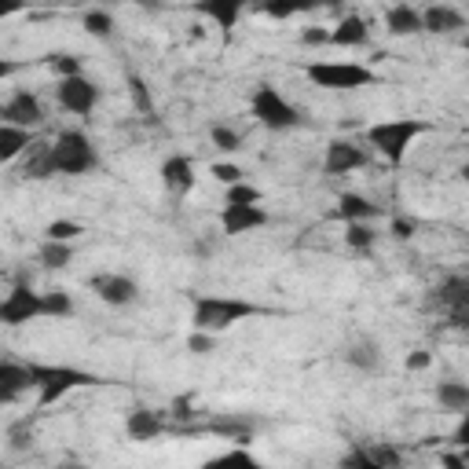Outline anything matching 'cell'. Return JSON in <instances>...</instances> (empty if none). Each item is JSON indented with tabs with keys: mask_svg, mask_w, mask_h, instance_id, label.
<instances>
[{
	"mask_svg": "<svg viewBox=\"0 0 469 469\" xmlns=\"http://www.w3.org/2000/svg\"><path fill=\"white\" fill-rule=\"evenodd\" d=\"M426 132H433V125L422 121V117H392V121H378V125H370L367 129V143L374 147L389 165H404L411 143L418 136H426Z\"/></svg>",
	"mask_w": 469,
	"mask_h": 469,
	"instance_id": "6da1fadb",
	"label": "cell"
},
{
	"mask_svg": "<svg viewBox=\"0 0 469 469\" xmlns=\"http://www.w3.org/2000/svg\"><path fill=\"white\" fill-rule=\"evenodd\" d=\"M250 315H264V308L253 305V301H242V298H199L194 301L191 323H194V330L220 334V330H228V327L242 323V319H250Z\"/></svg>",
	"mask_w": 469,
	"mask_h": 469,
	"instance_id": "7a4b0ae2",
	"label": "cell"
},
{
	"mask_svg": "<svg viewBox=\"0 0 469 469\" xmlns=\"http://www.w3.org/2000/svg\"><path fill=\"white\" fill-rule=\"evenodd\" d=\"M30 374H34V389H37V404H41V407L63 400L70 389L100 385V378L88 374V370H78V367H48V363H30Z\"/></svg>",
	"mask_w": 469,
	"mask_h": 469,
	"instance_id": "3957f363",
	"label": "cell"
},
{
	"mask_svg": "<svg viewBox=\"0 0 469 469\" xmlns=\"http://www.w3.org/2000/svg\"><path fill=\"white\" fill-rule=\"evenodd\" d=\"M52 162H56V172H63V177H81V172H92L100 165L92 140L78 129L59 132V140L52 143Z\"/></svg>",
	"mask_w": 469,
	"mask_h": 469,
	"instance_id": "277c9868",
	"label": "cell"
},
{
	"mask_svg": "<svg viewBox=\"0 0 469 469\" xmlns=\"http://www.w3.org/2000/svg\"><path fill=\"white\" fill-rule=\"evenodd\" d=\"M305 78L319 88H334V92H349V88H367L374 85V70L363 63H308Z\"/></svg>",
	"mask_w": 469,
	"mask_h": 469,
	"instance_id": "5b68a950",
	"label": "cell"
},
{
	"mask_svg": "<svg viewBox=\"0 0 469 469\" xmlns=\"http://www.w3.org/2000/svg\"><path fill=\"white\" fill-rule=\"evenodd\" d=\"M250 107H253V117L261 121V125H264V129H276V132L293 129V125L301 121V110L293 107L276 85H257Z\"/></svg>",
	"mask_w": 469,
	"mask_h": 469,
	"instance_id": "8992f818",
	"label": "cell"
},
{
	"mask_svg": "<svg viewBox=\"0 0 469 469\" xmlns=\"http://www.w3.org/2000/svg\"><path fill=\"white\" fill-rule=\"evenodd\" d=\"M100 95H103L100 85L88 81L85 73H81V78H66V81H59V88H56L59 107L70 110V114H78V117H88L95 107H100Z\"/></svg>",
	"mask_w": 469,
	"mask_h": 469,
	"instance_id": "52a82bcc",
	"label": "cell"
},
{
	"mask_svg": "<svg viewBox=\"0 0 469 469\" xmlns=\"http://www.w3.org/2000/svg\"><path fill=\"white\" fill-rule=\"evenodd\" d=\"M34 319H44V293H34L30 286H15L0 305V323L22 327L34 323Z\"/></svg>",
	"mask_w": 469,
	"mask_h": 469,
	"instance_id": "ba28073f",
	"label": "cell"
},
{
	"mask_svg": "<svg viewBox=\"0 0 469 469\" xmlns=\"http://www.w3.org/2000/svg\"><path fill=\"white\" fill-rule=\"evenodd\" d=\"M436 301L448 312V323L469 330V279H448L436 290Z\"/></svg>",
	"mask_w": 469,
	"mask_h": 469,
	"instance_id": "9c48e42d",
	"label": "cell"
},
{
	"mask_svg": "<svg viewBox=\"0 0 469 469\" xmlns=\"http://www.w3.org/2000/svg\"><path fill=\"white\" fill-rule=\"evenodd\" d=\"M92 293L110 308H125V305H132L140 298V286L129 276H114V271H107V276L92 279Z\"/></svg>",
	"mask_w": 469,
	"mask_h": 469,
	"instance_id": "30bf717a",
	"label": "cell"
},
{
	"mask_svg": "<svg viewBox=\"0 0 469 469\" xmlns=\"http://www.w3.org/2000/svg\"><path fill=\"white\" fill-rule=\"evenodd\" d=\"M0 117H4V125H15V129H34L44 121V110H41V100L30 92H15L11 100L4 103V110H0Z\"/></svg>",
	"mask_w": 469,
	"mask_h": 469,
	"instance_id": "8fae6325",
	"label": "cell"
},
{
	"mask_svg": "<svg viewBox=\"0 0 469 469\" xmlns=\"http://www.w3.org/2000/svg\"><path fill=\"white\" fill-rule=\"evenodd\" d=\"M363 165H367V151H363V147H356V143H349V140H334V143L327 147L323 169L330 172V177H344V172L363 169Z\"/></svg>",
	"mask_w": 469,
	"mask_h": 469,
	"instance_id": "7c38bea8",
	"label": "cell"
},
{
	"mask_svg": "<svg viewBox=\"0 0 469 469\" xmlns=\"http://www.w3.org/2000/svg\"><path fill=\"white\" fill-rule=\"evenodd\" d=\"M264 224H268V213L261 206H224V213H220L224 235H246V231L264 228Z\"/></svg>",
	"mask_w": 469,
	"mask_h": 469,
	"instance_id": "4fadbf2b",
	"label": "cell"
},
{
	"mask_svg": "<svg viewBox=\"0 0 469 469\" xmlns=\"http://www.w3.org/2000/svg\"><path fill=\"white\" fill-rule=\"evenodd\" d=\"M162 184L172 194H187L194 187V165H191V158H184V155L165 158L162 162Z\"/></svg>",
	"mask_w": 469,
	"mask_h": 469,
	"instance_id": "5bb4252c",
	"label": "cell"
},
{
	"mask_svg": "<svg viewBox=\"0 0 469 469\" xmlns=\"http://www.w3.org/2000/svg\"><path fill=\"white\" fill-rule=\"evenodd\" d=\"M26 389H34L30 363H26V367H22V363H11V359L0 363V400L11 404L19 392H26Z\"/></svg>",
	"mask_w": 469,
	"mask_h": 469,
	"instance_id": "9a60e30c",
	"label": "cell"
},
{
	"mask_svg": "<svg viewBox=\"0 0 469 469\" xmlns=\"http://www.w3.org/2000/svg\"><path fill=\"white\" fill-rule=\"evenodd\" d=\"M194 11L213 19L216 30H224V34H231L238 26V19H242V4H238V0H206V4H194Z\"/></svg>",
	"mask_w": 469,
	"mask_h": 469,
	"instance_id": "2e32d148",
	"label": "cell"
},
{
	"mask_svg": "<svg viewBox=\"0 0 469 469\" xmlns=\"http://www.w3.org/2000/svg\"><path fill=\"white\" fill-rule=\"evenodd\" d=\"M367 41H370V26L359 15H344L330 30V44H337V48H363Z\"/></svg>",
	"mask_w": 469,
	"mask_h": 469,
	"instance_id": "e0dca14e",
	"label": "cell"
},
{
	"mask_svg": "<svg viewBox=\"0 0 469 469\" xmlns=\"http://www.w3.org/2000/svg\"><path fill=\"white\" fill-rule=\"evenodd\" d=\"M385 26L392 37H411V34H422V11L411 8V4H397L385 11Z\"/></svg>",
	"mask_w": 469,
	"mask_h": 469,
	"instance_id": "ac0fdd59",
	"label": "cell"
},
{
	"mask_svg": "<svg viewBox=\"0 0 469 469\" xmlns=\"http://www.w3.org/2000/svg\"><path fill=\"white\" fill-rule=\"evenodd\" d=\"M337 216L344 220V224H367V220L378 216V206L370 202V199H363V194L344 191L341 199H337Z\"/></svg>",
	"mask_w": 469,
	"mask_h": 469,
	"instance_id": "d6986e66",
	"label": "cell"
},
{
	"mask_svg": "<svg viewBox=\"0 0 469 469\" xmlns=\"http://www.w3.org/2000/svg\"><path fill=\"white\" fill-rule=\"evenodd\" d=\"M422 26L429 34H451V30H462L465 26V19H462V11L448 8V4H433V8L422 11Z\"/></svg>",
	"mask_w": 469,
	"mask_h": 469,
	"instance_id": "ffe728a7",
	"label": "cell"
},
{
	"mask_svg": "<svg viewBox=\"0 0 469 469\" xmlns=\"http://www.w3.org/2000/svg\"><path fill=\"white\" fill-rule=\"evenodd\" d=\"M125 433H129L132 440H155V436H162V418H158V411H147V407L129 411Z\"/></svg>",
	"mask_w": 469,
	"mask_h": 469,
	"instance_id": "44dd1931",
	"label": "cell"
},
{
	"mask_svg": "<svg viewBox=\"0 0 469 469\" xmlns=\"http://www.w3.org/2000/svg\"><path fill=\"white\" fill-rule=\"evenodd\" d=\"M34 140L30 129H15V125H0V162H15L22 151H30Z\"/></svg>",
	"mask_w": 469,
	"mask_h": 469,
	"instance_id": "7402d4cb",
	"label": "cell"
},
{
	"mask_svg": "<svg viewBox=\"0 0 469 469\" xmlns=\"http://www.w3.org/2000/svg\"><path fill=\"white\" fill-rule=\"evenodd\" d=\"M436 400H440L443 411L465 414L469 411V385L465 382H440L436 385Z\"/></svg>",
	"mask_w": 469,
	"mask_h": 469,
	"instance_id": "603a6c76",
	"label": "cell"
},
{
	"mask_svg": "<svg viewBox=\"0 0 469 469\" xmlns=\"http://www.w3.org/2000/svg\"><path fill=\"white\" fill-rule=\"evenodd\" d=\"M202 469H264L250 451H242V448H231V451H224V455H216V458H209Z\"/></svg>",
	"mask_w": 469,
	"mask_h": 469,
	"instance_id": "cb8c5ba5",
	"label": "cell"
},
{
	"mask_svg": "<svg viewBox=\"0 0 469 469\" xmlns=\"http://www.w3.org/2000/svg\"><path fill=\"white\" fill-rule=\"evenodd\" d=\"M22 177H30V180H48V177H56V162H52V147H37V151L30 155L26 169H22Z\"/></svg>",
	"mask_w": 469,
	"mask_h": 469,
	"instance_id": "d4e9b609",
	"label": "cell"
},
{
	"mask_svg": "<svg viewBox=\"0 0 469 469\" xmlns=\"http://www.w3.org/2000/svg\"><path fill=\"white\" fill-rule=\"evenodd\" d=\"M41 264L44 268H52V271H59V268H66L70 264V257H73V250H70V242H52V238H44V246H41Z\"/></svg>",
	"mask_w": 469,
	"mask_h": 469,
	"instance_id": "484cf974",
	"label": "cell"
},
{
	"mask_svg": "<svg viewBox=\"0 0 469 469\" xmlns=\"http://www.w3.org/2000/svg\"><path fill=\"white\" fill-rule=\"evenodd\" d=\"M344 359H349L352 367H359V370H374L378 367V349L370 341H352L349 352H344Z\"/></svg>",
	"mask_w": 469,
	"mask_h": 469,
	"instance_id": "4316f807",
	"label": "cell"
},
{
	"mask_svg": "<svg viewBox=\"0 0 469 469\" xmlns=\"http://www.w3.org/2000/svg\"><path fill=\"white\" fill-rule=\"evenodd\" d=\"M374 238H378V231L370 224H344V242H349V250H356V253H367L370 246H374Z\"/></svg>",
	"mask_w": 469,
	"mask_h": 469,
	"instance_id": "83f0119b",
	"label": "cell"
},
{
	"mask_svg": "<svg viewBox=\"0 0 469 469\" xmlns=\"http://www.w3.org/2000/svg\"><path fill=\"white\" fill-rule=\"evenodd\" d=\"M44 63L59 73V81H66V78H81V59H78V56H70V52H52V56H44Z\"/></svg>",
	"mask_w": 469,
	"mask_h": 469,
	"instance_id": "f1b7e54d",
	"label": "cell"
},
{
	"mask_svg": "<svg viewBox=\"0 0 469 469\" xmlns=\"http://www.w3.org/2000/svg\"><path fill=\"white\" fill-rule=\"evenodd\" d=\"M261 187H253V184H235V187H228V194H224V206H261Z\"/></svg>",
	"mask_w": 469,
	"mask_h": 469,
	"instance_id": "f546056e",
	"label": "cell"
},
{
	"mask_svg": "<svg viewBox=\"0 0 469 469\" xmlns=\"http://www.w3.org/2000/svg\"><path fill=\"white\" fill-rule=\"evenodd\" d=\"M73 312V301H70V293L63 290H52V293H44V319H66Z\"/></svg>",
	"mask_w": 469,
	"mask_h": 469,
	"instance_id": "4dcf8cb0",
	"label": "cell"
},
{
	"mask_svg": "<svg viewBox=\"0 0 469 469\" xmlns=\"http://www.w3.org/2000/svg\"><path fill=\"white\" fill-rule=\"evenodd\" d=\"M213 147L216 151H224V155H235V151H242V132H235V129H228V125H213Z\"/></svg>",
	"mask_w": 469,
	"mask_h": 469,
	"instance_id": "1f68e13d",
	"label": "cell"
},
{
	"mask_svg": "<svg viewBox=\"0 0 469 469\" xmlns=\"http://www.w3.org/2000/svg\"><path fill=\"white\" fill-rule=\"evenodd\" d=\"M129 95H132V107L140 110V114H151L155 110V100H151V92H147V81L143 78H129Z\"/></svg>",
	"mask_w": 469,
	"mask_h": 469,
	"instance_id": "d6a6232c",
	"label": "cell"
},
{
	"mask_svg": "<svg viewBox=\"0 0 469 469\" xmlns=\"http://www.w3.org/2000/svg\"><path fill=\"white\" fill-rule=\"evenodd\" d=\"M85 30L92 37H110V30H114L110 11H85Z\"/></svg>",
	"mask_w": 469,
	"mask_h": 469,
	"instance_id": "836d02e7",
	"label": "cell"
},
{
	"mask_svg": "<svg viewBox=\"0 0 469 469\" xmlns=\"http://www.w3.org/2000/svg\"><path fill=\"white\" fill-rule=\"evenodd\" d=\"M44 235L52 238V242H70V238L85 235V228H81V224H73V220H56V224H48Z\"/></svg>",
	"mask_w": 469,
	"mask_h": 469,
	"instance_id": "e575fe53",
	"label": "cell"
},
{
	"mask_svg": "<svg viewBox=\"0 0 469 469\" xmlns=\"http://www.w3.org/2000/svg\"><path fill=\"white\" fill-rule=\"evenodd\" d=\"M213 177H216L220 184H224V187H235V184H246V172H242L238 165H224V162H220V165H213Z\"/></svg>",
	"mask_w": 469,
	"mask_h": 469,
	"instance_id": "d590c367",
	"label": "cell"
},
{
	"mask_svg": "<svg viewBox=\"0 0 469 469\" xmlns=\"http://www.w3.org/2000/svg\"><path fill=\"white\" fill-rule=\"evenodd\" d=\"M367 455L374 458L378 465H385V469H400V451L397 448H385V443H382V448H367Z\"/></svg>",
	"mask_w": 469,
	"mask_h": 469,
	"instance_id": "8d00e7d4",
	"label": "cell"
},
{
	"mask_svg": "<svg viewBox=\"0 0 469 469\" xmlns=\"http://www.w3.org/2000/svg\"><path fill=\"white\" fill-rule=\"evenodd\" d=\"M187 349H191L194 356H209V352H213V334H206V330H194V334L187 337Z\"/></svg>",
	"mask_w": 469,
	"mask_h": 469,
	"instance_id": "74e56055",
	"label": "cell"
},
{
	"mask_svg": "<svg viewBox=\"0 0 469 469\" xmlns=\"http://www.w3.org/2000/svg\"><path fill=\"white\" fill-rule=\"evenodd\" d=\"M341 465H344V469H385V465H378L374 458H370L367 451H352V455H349V458H344Z\"/></svg>",
	"mask_w": 469,
	"mask_h": 469,
	"instance_id": "f35d334b",
	"label": "cell"
},
{
	"mask_svg": "<svg viewBox=\"0 0 469 469\" xmlns=\"http://www.w3.org/2000/svg\"><path fill=\"white\" fill-rule=\"evenodd\" d=\"M301 41H305L308 48H315V44H330V30H327V26H305Z\"/></svg>",
	"mask_w": 469,
	"mask_h": 469,
	"instance_id": "ab89813d",
	"label": "cell"
},
{
	"mask_svg": "<svg viewBox=\"0 0 469 469\" xmlns=\"http://www.w3.org/2000/svg\"><path fill=\"white\" fill-rule=\"evenodd\" d=\"M414 231H418L414 216H397V220H392V235H397V238H411Z\"/></svg>",
	"mask_w": 469,
	"mask_h": 469,
	"instance_id": "60d3db41",
	"label": "cell"
},
{
	"mask_svg": "<svg viewBox=\"0 0 469 469\" xmlns=\"http://www.w3.org/2000/svg\"><path fill=\"white\" fill-rule=\"evenodd\" d=\"M429 363H433V356H429L426 349H418V352H411V356H407V370H426Z\"/></svg>",
	"mask_w": 469,
	"mask_h": 469,
	"instance_id": "b9f144b4",
	"label": "cell"
},
{
	"mask_svg": "<svg viewBox=\"0 0 469 469\" xmlns=\"http://www.w3.org/2000/svg\"><path fill=\"white\" fill-rule=\"evenodd\" d=\"M261 11H264L268 19H290V15L298 11V8H293V4H264Z\"/></svg>",
	"mask_w": 469,
	"mask_h": 469,
	"instance_id": "7bdbcfd3",
	"label": "cell"
},
{
	"mask_svg": "<svg viewBox=\"0 0 469 469\" xmlns=\"http://www.w3.org/2000/svg\"><path fill=\"white\" fill-rule=\"evenodd\" d=\"M455 443H458L462 451L469 448V411L462 414V422H458V429H455Z\"/></svg>",
	"mask_w": 469,
	"mask_h": 469,
	"instance_id": "ee69618b",
	"label": "cell"
},
{
	"mask_svg": "<svg viewBox=\"0 0 469 469\" xmlns=\"http://www.w3.org/2000/svg\"><path fill=\"white\" fill-rule=\"evenodd\" d=\"M440 465H443V469H469L465 455H458V451H451V455H443V458H440Z\"/></svg>",
	"mask_w": 469,
	"mask_h": 469,
	"instance_id": "f6af8a7d",
	"label": "cell"
},
{
	"mask_svg": "<svg viewBox=\"0 0 469 469\" xmlns=\"http://www.w3.org/2000/svg\"><path fill=\"white\" fill-rule=\"evenodd\" d=\"M458 177H462V180L469 184V165H462V172H458Z\"/></svg>",
	"mask_w": 469,
	"mask_h": 469,
	"instance_id": "bcb514c9",
	"label": "cell"
},
{
	"mask_svg": "<svg viewBox=\"0 0 469 469\" xmlns=\"http://www.w3.org/2000/svg\"><path fill=\"white\" fill-rule=\"evenodd\" d=\"M59 469H81V465H59Z\"/></svg>",
	"mask_w": 469,
	"mask_h": 469,
	"instance_id": "7dc6e473",
	"label": "cell"
},
{
	"mask_svg": "<svg viewBox=\"0 0 469 469\" xmlns=\"http://www.w3.org/2000/svg\"><path fill=\"white\" fill-rule=\"evenodd\" d=\"M462 455H465V462H469V448H465V451H462Z\"/></svg>",
	"mask_w": 469,
	"mask_h": 469,
	"instance_id": "c3c4849f",
	"label": "cell"
},
{
	"mask_svg": "<svg viewBox=\"0 0 469 469\" xmlns=\"http://www.w3.org/2000/svg\"><path fill=\"white\" fill-rule=\"evenodd\" d=\"M465 56H469V41H465Z\"/></svg>",
	"mask_w": 469,
	"mask_h": 469,
	"instance_id": "681fc988",
	"label": "cell"
}]
</instances>
